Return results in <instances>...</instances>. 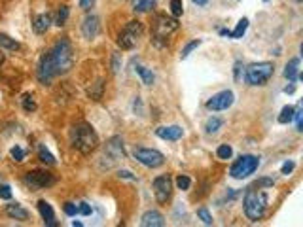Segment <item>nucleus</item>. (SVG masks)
Masks as SVG:
<instances>
[{
	"label": "nucleus",
	"instance_id": "nucleus-46",
	"mask_svg": "<svg viewBox=\"0 0 303 227\" xmlns=\"http://www.w3.org/2000/svg\"><path fill=\"white\" fill-rule=\"evenodd\" d=\"M192 2H194V4H197V6H205L209 0H192Z\"/></svg>",
	"mask_w": 303,
	"mask_h": 227
},
{
	"label": "nucleus",
	"instance_id": "nucleus-34",
	"mask_svg": "<svg viewBox=\"0 0 303 227\" xmlns=\"http://www.w3.org/2000/svg\"><path fill=\"white\" fill-rule=\"evenodd\" d=\"M23 110L25 112H35L36 110V103L33 99V95H23Z\"/></svg>",
	"mask_w": 303,
	"mask_h": 227
},
{
	"label": "nucleus",
	"instance_id": "nucleus-49",
	"mask_svg": "<svg viewBox=\"0 0 303 227\" xmlns=\"http://www.w3.org/2000/svg\"><path fill=\"white\" fill-rule=\"evenodd\" d=\"M298 78H300V80H302V82H303V72H302V74H300V76H298Z\"/></svg>",
	"mask_w": 303,
	"mask_h": 227
},
{
	"label": "nucleus",
	"instance_id": "nucleus-40",
	"mask_svg": "<svg viewBox=\"0 0 303 227\" xmlns=\"http://www.w3.org/2000/svg\"><path fill=\"white\" fill-rule=\"evenodd\" d=\"M294 169H296V163H294V161H286L285 165L281 167V175L288 176L290 173H292V171H294Z\"/></svg>",
	"mask_w": 303,
	"mask_h": 227
},
{
	"label": "nucleus",
	"instance_id": "nucleus-36",
	"mask_svg": "<svg viewBox=\"0 0 303 227\" xmlns=\"http://www.w3.org/2000/svg\"><path fill=\"white\" fill-rule=\"evenodd\" d=\"M122 69V55L116 52L112 53V74H118Z\"/></svg>",
	"mask_w": 303,
	"mask_h": 227
},
{
	"label": "nucleus",
	"instance_id": "nucleus-1",
	"mask_svg": "<svg viewBox=\"0 0 303 227\" xmlns=\"http://www.w3.org/2000/svg\"><path fill=\"white\" fill-rule=\"evenodd\" d=\"M74 67V52L72 44L67 38H61L53 44V48L40 57L36 78L42 86H50L57 76L69 74Z\"/></svg>",
	"mask_w": 303,
	"mask_h": 227
},
{
	"label": "nucleus",
	"instance_id": "nucleus-5",
	"mask_svg": "<svg viewBox=\"0 0 303 227\" xmlns=\"http://www.w3.org/2000/svg\"><path fill=\"white\" fill-rule=\"evenodd\" d=\"M124 159H125L124 140H122V137H112L105 144V150H103V156H101V161H99V167L101 169H112V167H116Z\"/></svg>",
	"mask_w": 303,
	"mask_h": 227
},
{
	"label": "nucleus",
	"instance_id": "nucleus-45",
	"mask_svg": "<svg viewBox=\"0 0 303 227\" xmlns=\"http://www.w3.org/2000/svg\"><path fill=\"white\" fill-rule=\"evenodd\" d=\"M294 91H296V87H294V86H286V87H285V93H286V95H292Z\"/></svg>",
	"mask_w": 303,
	"mask_h": 227
},
{
	"label": "nucleus",
	"instance_id": "nucleus-39",
	"mask_svg": "<svg viewBox=\"0 0 303 227\" xmlns=\"http://www.w3.org/2000/svg\"><path fill=\"white\" fill-rule=\"evenodd\" d=\"M0 199H4V201H10V199H12V190H10V186L0 184Z\"/></svg>",
	"mask_w": 303,
	"mask_h": 227
},
{
	"label": "nucleus",
	"instance_id": "nucleus-4",
	"mask_svg": "<svg viewBox=\"0 0 303 227\" xmlns=\"http://www.w3.org/2000/svg\"><path fill=\"white\" fill-rule=\"evenodd\" d=\"M178 27L180 23L177 17H169L165 14H158L154 17V23H152V42H154V46L165 48L169 36L173 35L175 31H178Z\"/></svg>",
	"mask_w": 303,
	"mask_h": 227
},
{
	"label": "nucleus",
	"instance_id": "nucleus-12",
	"mask_svg": "<svg viewBox=\"0 0 303 227\" xmlns=\"http://www.w3.org/2000/svg\"><path fill=\"white\" fill-rule=\"evenodd\" d=\"M233 103H235L233 91L226 89V91H220V93L213 95V97L207 101V108H209L211 112H222V110H228Z\"/></svg>",
	"mask_w": 303,
	"mask_h": 227
},
{
	"label": "nucleus",
	"instance_id": "nucleus-47",
	"mask_svg": "<svg viewBox=\"0 0 303 227\" xmlns=\"http://www.w3.org/2000/svg\"><path fill=\"white\" fill-rule=\"evenodd\" d=\"M72 226H74V227H82V222H76V220H74V222H72Z\"/></svg>",
	"mask_w": 303,
	"mask_h": 227
},
{
	"label": "nucleus",
	"instance_id": "nucleus-11",
	"mask_svg": "<svg viewBox=\"0 0 303 227\" xmlns=\"http://www.w3.org/2000/svg\"><path fill=\"white\" fill-rule=\"evenodd\" d=\"M152 188H154L156 201H158L160 205H165V203L171 199V195H173V180H171L169 175H161L154 180Z\"/></svg>",
	"mask_w": 303,
	"mask_h": 227
},
{
	"label": "nucleus",
	"instance_id": "nucleus-9",
	"mask_svg": "<svg viewBox=\"0 0 303 227\" xmlns=\"http://www.w3.org/2000/svg\"><path fill=\"white\" fill-rule=\"evenodd\" d=\"M25 186L31 190V192H40V190H46V188H52L57 184V178L48 171H29L25 178H23Z\"/></svg>",
	"mask_w": 303,
	"mask_h": 227
},
{
	"label": "nucleus",
	"instance_id": "nucleus-52",
	"mask_svg": "<svg viewBox=\"0 0 303 227\" xmlns=\"http://www.w3.org/2000/svg\"><path fill=\"white\" fill-rule=\"evenodd\" d=\"M300 2H303V0H300Z\"/></svg>",
	"mask_w": 303,
	"mask_h": 227
},
{
	"label": "nucleus",
	"instance_id": "nucleus-19",
	"mask_svg": "<svg viewBox=\"0 0 303 227\" xmlns=\"http://www.w3.org/2000/svg\"><path fill=\"white\" fill-rule=\"evenodd\" d=\"M298 70H300V59H290L285 67V78L288 82H296L298 80Z\"/></svg>",
	"mask_w": 303,
	"mask_h": 227
},
{
	"label": "nucleus",
	"instance_id": "nucleus-27",
	"mask_svg": "<svg viewBox=\"0 0 303 227\" xmlns=\"http://www.w3.org/2000/svg\"><path fill=\"white\" fill-rule=\"evenodd\" d=\"M247 29H249V19L243 17L239 23H237V27H235V31H232V38L235 40H239V38H243L245 33H247Z\"/></svg>",
	"mask_w": 303,
	"mask_h": 227
},
{
	"label": "nucleus",
	"instance_id": "nucleus-43",
	"mask_svg": "<svg viewBox=\"0 0 303 227\" xmlns=\"http://www.w3.org/2000/svg\"><path fill=\"white\" fill-rule=\"evenodd\" d=\"M78 2H80V8H82V10H86V12L91 10V8H93V4H95V0H78Z\"/></svg>",
	"mask_w": 303,
	"mask_h": 227
},
{
	"label": "nucleus",
	"instance_id": "nucleus-20",
	"mask_svg": "<svg viewBox=\"0 0 303 227\" xmlns=\"http://www.w3.org/2000/svg\"><path fill=\"white\" fill-rule=\"evenodd\" d=\"M158 0H133V12L135 14H146L152 8H156Z\"/></svg>",
	"mask_w": 303,
	"mask_h": 227
},
{
	"label": "nucleus",
	"instance_id": "nucleus-35",
	"mask_svg": "<svg viewBox=\"0 0 303 227\" xmlns=\"http://www.w3.org/2000/svg\"><path fill=\"white\" fill-rule=\"evenodd\" d=\"M177 186H178V190H182V192L190 190V186H192V180H190V176L180 175L178 178H177Z\"/></svg>",
	"mask_w": 303,
	"mask_h": 227
},
{
	"label": "nucleus",
	"instance_id": "nucleus-26",
	"mask_svg": "<svg viewBox=\"0 0 303 227\" xmlns=\"http://www.w3.org/2000/svg\"><path fill=\"white\" fill-rule=\"evenodd\" d=\"M294 116H296V108L294 106H285L283 110H281V114H279V123H286L294 122Z\"/></svg>",
	"mask_w": 303,
	"mask_h": 227
},
{
	"label": "nucleus",
	"instance_id": "nucleus-30",
	"mask_svg": "<svg viewBox=\"0 0 303 227\" xmlns=\"http://www.w3.org/2000/svg\"><path fill=\"white\" fill-rule=\"evenodd\" d=\"M169 6H171V14H173V17L178 19L180 16L184 14V4H182V0H171Z\"/></svg>",
	"mask_w": 303,
	"mask_h": 227
},
{
	"label": "nucleus",
	"instance_id": "nucleus-32",
	"mask_svg": "<svg viewBox=\"0 0 303 227\" xmlns=\"http://www.w3.org/2000/svg\"><path fill=\"white\" fill-rule=\"evenodd\" d=\"M197 216H199V220L205 224V226H213L214 220H213V214L209 212L207 209H199L197 210Z\"/></svg>",
	"mask_w": 303,
	"mask_h": 227
},
{
	"label": "nucleus",
	"instance_id": "nucleus-51",
	"mask_svg": "<svg viewBox=\"0 0 303 227\" xmlns=\"http://www.w3.org/2000/svg\"><path fill=\"white\" fill-rule=\"evenodd\" d=\"M264 2H269V0H264Z\"/></svg>",
	"mask_w": 303,
	"mask_h": 227
},
{
	"label": "nucleus",
	"instance_id": "nucleus-50",
	"mask_svg": "<svg viewBox=\"0 0 303 227\" xmlns=\"http://www.w3.org/2000/svg\"><path fill=\"white\" fill-rule=\"evenodd\" d=\"M302 57H303V46H302Z\"/></svg>",
	"mask_w": 303,
	"mask_h": 227
},
{
	"label": "nucleus",
	"instance_id": "nucleus-3",
	"mask_svg": "<svg viewBox=\"0 0 303 227\" xmlns=\"http://www.w3.org/2000/svg\"><path fill=\"white\" fill-rule=\"evenodd\" d=\"M267 193L264 192L262 188H249L245 193V199H243V209H245V216L249 218L250 222H260L264 216H266V210H267Z\"/></svg>",
	"mask_w": 303,
	"mask_h": 227
},
{
	"label": "nucleus",
	"instance_id": "nucleus-6",
	"mask_svg": "<svg viewBox=\"0 0 303 227\" xmlns=\"http://www.w3.org/2000/svg\"><path fill=\"white\" fill-rule=\"evenodd\" d=\"M273 72H275V67L269 61L252 63L245 70V80H247L249 86H254V87L256 86H264L266 82H269V78L273 76Z\"/></svg>",
	"mask_w": 303,
	"mask_h": 227
},
{
	"label": "nucleus",
	"instance_id": "nucleus-44",
	"mask_svg": "<svg viewBox=\"0 0 303 227\" xmlns=\"http://www.w3.org/2000/svg\"><path fill=\"white\" fill-rule=\"evenodd\" d=\"M118 176L120 178H127V180H137V176L133 175L131 171H118Z\"/></svg>",
	"mask_w": 303,
	"mask_h": 227
},
{
	"label": "nucleus",
	"instance_id": "nucleus-25",
	"mask_svg": "<svg viewBox=\"0 0 303 227\" xmlns=\"http://www.w3.org/2000/svg\"><path fill=\"white\" fill-rule=\"evenodd\" d=\"M137 74L141 76V80H143L144 86H152L154 82H156V76H154V72L148 69H144V67H137Z\"/></svg>",
	"mask_w": 303,
	"mask_h": 227
},
{
	"label": "nucleus",
	"instance_id": "nucleus-41",
	"mask_svg": "<svg viewBox=\"0 0 303 227\" xmlns=\"http://www.w3.org/2000/svg\"><path fill=\"white\" fill-rule=\"evenodd\" d=\"M294 120H296V123H298V131L300 133H303V108L294 116Z\"/></svg>",
	"mask_w": 303,
	"mask_h": 227
},
{
	"label": "nucleus",
	"instance_id": "nucleus-31",
	"mask_svg": "<svg viewBox=\"0 0 303 227\" xmlns=\"http://www.w3.org/2000/svg\"><path fill=\"white\" fill-rule=\"evenodd\" d=\"M199 46H201V40H192V42H188V44L184 46V50H182V53H180V57H182V59L190 57V53L194 52V50H197Z\"/></svg>",
	"mask_w": 303,
	"mask_h": 227
},
{
	"label": "nucleus",
	"instance_id": "nucleus-8",
	"mask_svg": "<svg viewBox=\"0 0 303 227\" xmlns=\"http://www.w3.org/2000/svg\"><path fill=\"white\" fill-rule=\"evenodd\" d=\"M258 165H260V157H258V156H250V154L249 156H241V157L237 159V161L232 165V169H230V176L235 178V180L249 178L250 175H254V173H256Z\"/></svg>",
	"mask_w": 303,
	"mask_h": 227
},
{
	"label": "nucleus",
	"instance_id": "nucleus-14",
	"mask_svg": "<svg viewBox=\"0 0 303 227\" xmlns=\"http://www.w3.org/2000/svg\"><path fill=\"white\" fill-rule=\"evenodd\" d=\"M156 135L163 140H171V142H175V140H180L184 137V129L178 127V125H169V127H158L156 129Z\"/></svg>",
	"mask_w": 303,
	"mask_h": 227
},
{
	"label": "nucleus",
	"instance_id": "nucleus-29",
	"mask_svg": "<svg viewBox=\"0 0 303 227\" xmlns=\"http://www.w3.org/2000/svg\"><path fill=\"white\" fill-rule=\"evenodd\" d=\"M216 156H218V159L228 161V159H232V156H233V148L230 146V144H222V146H218Z\"/></svg>",
	"mask_w": 303,
	"mask_h": 227
},
{
	"label": "nucleus",
	"instance_id": "nucleus-48",
	"mask_svg": "<svg viewBox=\"0 0 303 227\" xmlns=\"http://www.w3.org/2000/svg\"><path fill=\"white\" fill-rule=\"evenodd\" d=\"M0 52H2V50H0ZM2 63H4V53H0V65H2Z\"/></svg>",
	"mask_w": 303,
	"mask_h": 227
},
{
	"label": "nucleus",
	"instance_id": "nucleus-37",
	"mask_svg": "<svg viewBox=\"0 0 303 227\" xmlns=\"http://www.w3.org/2000/svg\"><path fill=\"white\" fill-rule=\"evenodd\" d=\"M63 210H65V214H67V216H76V214H80L78 205H74V203H71V201L63 205Z\"/></svg>",
	"mask_w": 303,
	"mask_h": 227
},
{
	"label": "nucleus",
	"instance_id": "nucleus-13",
	"mask_svg": "<svg viewBox=\"0 0 303 227\" xmlns=\"http://www.w3.org/2000/svg\"><path fill=\"white\" fill-rule=\"evenodd\" d=\"M99 33H101V19H99V16L91 14V16H88L82 21V36L86 40H95L99 36Z\"/></svg>",
	"mask_w": 303,
	"mask_h": 227
},
{
	"label": "nucleus",
	"instance_id": "nucleus-21",
	"mask_svg": "<svg viewBox=\"0 0 303 227\" xmlns=\"http://www.w3.org/2000/svg\"><path fill=\"white\" fill-rule=\"evenodd\" d=\"M222 127H224V120H220V118L213 116V118H209L207 123H205V133H207V135H216Z\"/></svg>",
	"mask_w": 303,
	"mask_h": 227
},
{
	"label": "nucleus",
	"instance_id": "nucleus-17",
	"mask_svg": "<svg viewBox=\"0 0 303 227\" xmlns=\"http://www.w3.org/2000/svg\"><path fill=\"white\" fill-rule=\"evenodd\" d=\"M6 216L8 218H12V220H18V222H27L29 220V210L23 209L21 205L18 203H10V205H6Z\"/></svg>",
	"mask_w": 303,
	"mask_h": 227
},
{
	"label": "nucleus",
	"instance_id": "nucleus-7",
	"mask_svg": "<svg viewBox=\"0 0 303 227\" xmlns=\"http://www.w3.org/2000/svg\"><path fill=\"white\" fill-rule=\"evenodd\" d=\"M143 33H144L143 23H141L139 19L129 21L124 29H122L120 36H118V46H120L122 50H133V48L141 42Z\"/></svg>",
	"mask_w": 303,
	"mask_h": 227
},
{
	"label": "nucleus",
	"instance_id": "nucleus-10",
	"mask_svg": "<svg viewBox=\"0 0 303 227\" xmlns=\"http://www.w3.org/2000/svg\"><path fill=\"white\" fill-rule=\"evenodd\" d=\"M133 156L141 165L148 167V169H158L165 163V156L158 150H154V148H135Z\"/></svg>",
	"mask_w": 303,
	"mask_h": 227
},
{
	"label": "nucleus",
	"instance_id": "nucleus-28",
	"mask_svg": "<svg viewBox=\"0 0 303 227\" xmlns=\"http://www.w3.org/2000/svg\"><path fill=\"white\" fill-rule=\"evenodd\" d=\"M69 6H61L59 10H57V14H55V25L57 27H63V25H67V19H69Z\"/></svg>",
	"mask_w": 303,
	"mask_h": 227
},
{
	"label": "nucleus",
	"instance_id": "nucleus-38",
	"mask_svg": "<svg viewBox=\"0 0 303 227\" xmlns=\"http://www.w3.org/2000/svg\"><path fill=\"white\" fill-rule=\"evenodd\" d=\"M273 178H260L254 182V188H273Z\"/></svg>",
	"mask_w": 303,
	"mask_h": 227
},
{
	"label": "nucleus",
	"instance_id": "nucleus-2",
	"mask_svg": "<svg viewBox=\"0 0 303 227\" xmlns=\"http://www.w3.org/2000/svg\"><path fill=\"white\" fill-rule=\"evenodd\" d=\"M71 144L82 156H89L99 148V135L88 122H78L71 129Z\"/></svg>",
	"mask_w": 303,
	"mask_h": 227
},
{
	"label": "nucleus",
	"instance_id": "nucleus-15",
	"mask_svg": "<svg viewBox=\"0 0 303 227\" xmlns=\"http://www.w3.org/2000/svg\"><path fill=\"white\" fill-rule=\"evenodd\" d=\"M141 226L143 227H163L165 226V218L158 210H148L144 212L141 218Z\"/></svg>",
	"mask_w": 303,
	"mask_h": 227
},
{
	"label": "nucleus",
	"instance_id": "nucleus-22",
	"mask_svg": "<svg viewBox=\"0 0 303 227\" xmlns=\"http://www.w3.org/2000/svg\"><path fill=\"white\" fill-rule=\"evenodd\" d=\"M103 91H105V80H97L95 84H91L88 95H89V99H93V101H101L103 99Z\"/></svg>",
	"mask_w": 303,
	"mask_h": 227
},
{
	"label": "nucleus",
	"instance_id": "nucleus-23",
	"mask_svg": "<svg viewBox=\"0 0 303 227\" xmlns=\"http://www.w3.org/2000/svg\"><path fill=\"white\" fill-rule=\"evenodd\" d=\"M19 42H16L14 38H10L8 35H0V50H6V52H18Z\"/></svg>",
	"mask_w": 303,
	"mask_h": 227
},
{
	"label": "nucleus",
	"instance_id": "nucleus-42",
	"mask_svg": "<svg viewBox=\"0 0 303 227\" xmlns=\"http://www.w3.org/2000/svg\"><path fill=\"white\" fill-rule=\"evenodd\" d=\"M78 210H80V214H84V216H91V207L88 203H80V205H78Z\"/></svg>",
	"mask_w": 303,
	"mask_h": 227
},
{
	"label": "nucleus",
	"instance_id": "nucleus-18",
	"mask_svg": "<svg viewBox=\"0 0 303 227\" xmlns=\"http://www.w3.org/2000/svg\"><path fill=\"white\" fill-rule=\"evenodd\" d=\"M52 23H53V19H52L50 14H40V16H36L35 17L33 31H35L36 35H46V33H48V29L52 27Z\"/></svg>",
	"mask_w": 303,
	"mask_h": 227
},
{
	"label": "nucleus",
	"instance_id": "nucleus-16",
	"mask_svg": "<svg viewBox=\"0 0 303 227\" xmlns=\"http://www.w3.org/2000/svg\"><path fill=\"white\" fill-rule=\"evenodd\" d=\"M38 210H40V216L44 220V224L48 227H57V222H55V212L52 209V205L48 201H38Z\"/></svg>",
	"mask_w": 303,
	"mask_h": 227
},
{
	"label": "nucleus",
	"instance_id": "nucleus-24",
	"mask_svg": "<svg viewBox=\"0 0 303 227\" xmlns=\"http://www.w3.org/2000/svg\"><path fill=\"white\" fill-rule=\"evenodd\" d=\"M38 159H40L42 163H46V165H55V163H57V159L52 156V152H50L44 144L38 146Z\"/></svg>",
	"mask_w": 303,
	"mask_h": 227
},
{
	"label": "nucleus",
	"instance_id": "nucleus-33",
	"mask_svg": "<svg viewBox=\"0 0 303 227\" xmlns=\"http://www.w3.org/2000/svg\"><path fill=\"white\" fill-rule=\"evenodd\" d=\"M10 156H12V159H14V161H18V163H23V161H25V156H27V154H25V150H23V148H19V146H14V148L10 150Z\"/></svg>",
	"mask_w": 303,
	"mask_h": 227
}]
</instances>
